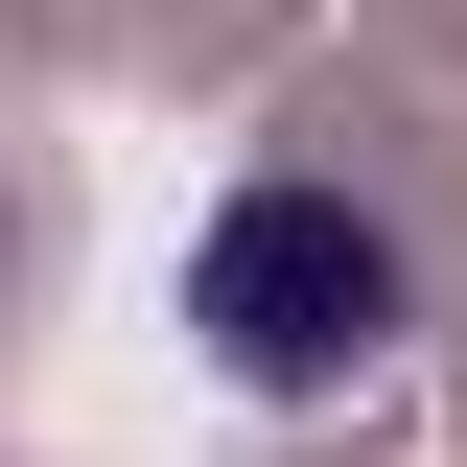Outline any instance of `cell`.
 <instances>
[{"instance_id": "6da1fadb", "label": "cell", "mask_w": 467, "mask_h": 467, "mask_svg": "<svg viewBox=\"0 0 467 467\" xmlns=\"http://www.w3.org/2000/svg\"><path fill=\"white\" fill-rule=\"evenodd\" d=\"M187 327H211L234 398H350V374H398V327H420V234L374 211V187L281 164V187H234V211L187 234Z\"/></svg>"}]
</instances>
